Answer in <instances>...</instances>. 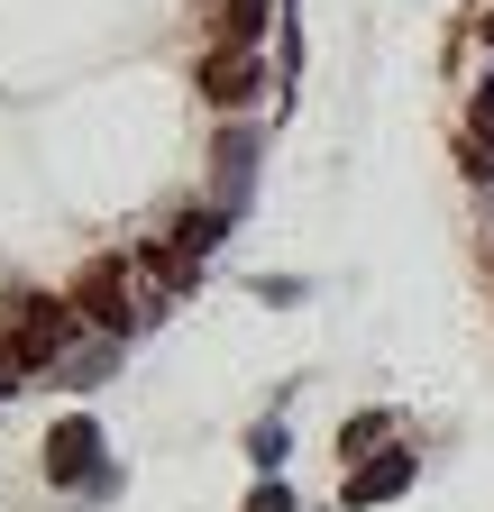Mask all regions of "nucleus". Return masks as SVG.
<instances>
[{
	"mask_svg": "<svg viewBox=\"0 0 494 512\" xmlns=\"http://www.w3.org/2000/svg\"><path fill=\"white\" fill-rule=\"evenodd\" d=\"M147 311H156V293H147V275L129 266V256L83 275V320L92 330H129V320H147Z\"/></svg>",
	"mask_w": 494,
	"mask_h": 512,
	"instance_id": "1",
	"label": "nucleus"
},
{
	"mask_svg": "<svg viewBox=\"0 0 494 512\" xmlns=\"http://www.w3.org/2000/svg\"><path fill=\"white\" fill-rule=\"evenodd\" d=\"M65 339H74V311H65V302L28 293V302L10 311V348H19L28 366H55V357H65Z\"/></svg>",
	"mask_w": 494,
	"mask_h": 512,
	"instance_id": "2",
	"label": "nucleus"
},
{
	"mask_svg": "<svg viewBox=\"0 0 494 512\" xmlns=\"http://www.w3.org/2000/svg\"><path fill=\"white\" fill-rule=\"evenodd\" d=\"M46 476L55 485H110L101 476V430L92 421H55L46 430Z\"/></svg>",
	"mask_w": 494,
	"mask_h": 512,
	"instance_id": "3",
	"label": "nucleus"
},
{
	"mask_svg": "<svg viewBox=\"0 0 494 512\" xmlns=\"http://www.w3.org/2000/svg\"><path fill=\"white\" fill-rule=\"evenodd\" d=\"M257 83H266V74H257V46H211V55H202V92H211L220 110H238Z\"/></svg>",
	"mask_w": 494,
	"mask_h": 512,
	"instance_id": "4",
	"label": "nucleus"
},
{
	"mask_svg": "<svg viewBox=\"0 0 494 512\" xmlns=\"http://www.w3.org/2000/svg\"><path fill=\"white\" fill-rule=\"evenodd\" d=\"M403 485H412V448H385V458H366L348 476V503H394Z\"/></svg>",
	"mask_w": 494,
	"mask_h": 512,
	"instance_id": "5",
	"label": "nucleus"
},
{
	"mask_svg": "<svg viewBox=\"0 0 494 512\" xmlns=\"http://www.w3.org/2000/svg\"><path fill=\"white\" fill-rule=\"evenodd\" d=\"M211 37L220 46H257L266 37V0H211Z\"/></svg>",
	"mask_w": 494,
	"mask_h": 512,
	"instance_id": "6",
	"label": "nucleus"
},
{
	"mask_svg": "<svg viewBox=\"0 0 494 512\" xmlns=\"http://www.w3.org/2000/svg\"><path fill=\"white\" fill-rule=\"evenodd\" d=\"M220 229H229V211H183V220H174V247L202 256V247H220Z\"/></svg>",
	"mask_w": 494,
	"mask_h": 512,
	"instance_id": "7",
	"label": "nucleus"
},
{
	"mask_svg": "<svg viewBox=\"0 0 494 512\" xmlns=\"http://www.w3.org/2000/svg\"><path fill=\"white\" fill-rule=\"evenodd\" d=\"M247 147H257L247 128H229V138H220V192H229V202L247 192Z\"/></svg>",
	"mask_w": 494,
	"mask_h": 512,
	"instance_id": "8",
	"label": "nucleus"
},
{
	"mask_svg": "<svg viewBox=\"0 0 494 512\" xmlns=\"http://www.w3.org/2000/svg\"><path fill=\"white\" fill-rule=\"evenodd\" d=\"M467 165H476V174H494V83L476 92V138H467Z\"/></svg>",
	"mask_w": 494,
	"mask_h": 512,
	"instance_id": "9",
	"label": "nucleus"
},
{
	"mask_svg": "<svg viewBox=\"0 0 494 512\" xmlns=\"http://www.w3.org/2000/svg\"><path fill=\"white\" fill-rule=\"evenodd\" d=\"M385 430H394L385 412H366V421H348V430H339V458H366V448H385Z\"/></svg>",
	"mask_w": 494,
	"mask_h": 512,
	"instance_id": "10",
	"label": "nucleus"
},
{
	"mask_svg": "<svg viewBox=\"0 0 494 512\" xmlns=\"http://www.w3.org/2000/svg\"><path fill=\"white\" fill-rule=\"evenodd\" d=\"M247 458H257V467H284V430L257 421V430H247Z\"/></svg>",
	"mask_w": 494,
	"mask_h": 512,
	"instance_id": "11",
	"label": "nucleus"
},
{
	"mask_svg": "<svg viewBox=\"0 0 494 512\" xmlns=\"http://www.w3.org/2000/svg\"><path fill=\"white\" fill-rule=\"evenodd\" d=\"M55 375H65V384H92V375H110V348H83L74 366H55Z\"/></svg>",
	"mask_w": 494,
	"mask_h": 512,
	"instance_id": "12",
	"label": "nucleus"
},
{
	"mask_svg": "<svg viewBox=\"0 0 494 512\" xmlns=\"http://www.w3.org/2000/svg\"><path fill=\"white\" fill-rule=\"evenodd\" d=\"M19 375H28V357H19L10 339H0V394H19Z\"/></svg>",
	"mask_w": 494,
	"mask_h": 512,
	"instance_id": "13",
	"label": "nucleus"
},
{
	"mask_svg": "<svg viewBox=\"0 0 494 512\" xmlns=\"http://www.w3.org/2000/svg\"><path fill=\"white\" fill-rule=\"evenodd\" d=\"M247 512H293V494H284V485H257V494H247Z\"/></svg>",
	"mask_w": 494,
	"mask_h": 512,
	"instance_id": "14",
	"label": "nucleus"
}]
</instances>
